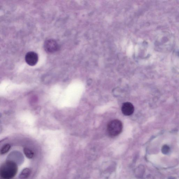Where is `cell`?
Here are the masks:
<instances>
[{"instance_id": "9c48e42d", "label": "cell", "mask_w": 179, "mask_h": 179, "mask_svg": "<svg viewBox=\"0 0 179 179\" xmlns=\"http://www.w3.org/2000/svg\"><path fill=\"white\" fill-rule=\"evenodd\" d=\"M170 151V148L168 146L165 145L163 146L162 148V151L163 153L164 154H166L169 153Z\"/></svg>"}, {"instance_id": "277c9868", "label": "cell", "mask_w": 179, "mask_h": 179, "mask_svg": "<svg viewBox=\"0 0 179 179\" xmlns=\"http://www.w3.org/2000/svg\"><path fill=\"white\" fill-rule=\"evenodd\" d=\"M25 60L27 64L30 66H34L38 61V56L35 52L30 51L26 55Z\"/></svg>"}, {"instance_id": "8992f818", "label": "cell", "mask_w": 179, "mask_h": 179, "mask_svg": "<svg viewBox=\"0 0 179 179\" xmlns=\"http://www.w3.org/2000/svg\"><path fill=\"white\" fill-rule=\"evenodd\" d=\"M31 173V170L30 168H25L20 173V174H19V178L20 179H27L29 177Z\"/></svg>"}, {"instance_id": "52a82bcc", "label": "cell", "mask_w": 179, "mask_h": 179, "mask_svg": "<svg viewBox=\"0 0 179 179\" xmlns=\"http://www.w3.org/2000/svg\"><path fill=\"white\" fill-rule=\"evenodd\" d=\"M24 152L26 157L29 159H32L34 157V153L28 148H25L24 149Z\"/></svg>"}, {"instance_id": "5b68a950", "label": "cell", "mask_w": 179, "mask_h": 179, "mask_svg": "<svg viewBox=\"0 0 179 179\" xmlns=\"http://www.w3.org/2000/svg\"><path fill=\"white\" fill-rule=\"evenodd\" d=\"M134 108L131 103H125L123 104L121 107V111L125 116H131L134 112Z\"/></svg>"}, {"instance_id": "ba28073f", "label": "cell", "mask_w": 179, "mask_h": 179, "mask_svg": "<svg viewBox=\"0 0 179 179\" xmlns=\"http://www.w3.org/2000/svg\"><path fill=\"white\" fill-rule=\"evenodd\" d=\"M11 146L9 144H5L2 147L1 149V155H4L8 153L10 150Z\"/></svg>"}, {"instance_id": "7a4b0ae2", "label": "cell", "mask_w": 179, "mask_h": 179, "mask_svg": "<svg viewBox=\"0 0 179 179\" xmlns=\"http://www.w3.org/2000/svg\"><path fill=\"white\" fill-rule=\"evenodd\" d=\"M123 128V124L120 120H113L108 123L107 127V133L110 137H116L121 133Z\"/></svg>"}, {"instance_id": "3957f363", "label": "cell", "mask_w": 179, "mask_h": 179, "mask_svg": "<svg viewBox=\"0 0 179 179\" xmlns=\"http://www.w3.org/2000/svg\"><path fill=\"white\" fill-rule=\"evenodd\" d=\"M44 48L47 53H53L58 50L59 46L55 40L49 39L45 41Z\"/></svg>"}, {"instance_id": "6da1fadb", "label": "cell", "mask_w": 179, "mask_h": 179, "mask_svg": "<svg viewBox=\"0 0 179 179\" xmlns=\"http://www.w3.org/2000/svg\"><path fill=\"white\" fill-rule=\"evenodd\" d=\"M17 172V166L15 163L8 161L1 166L0 174L4 179H10L15 177Z\"/></svg>"}]
</instances>
